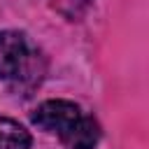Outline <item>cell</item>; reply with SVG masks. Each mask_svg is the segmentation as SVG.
<instances>
[{
  "label": "cell",
  "instance_id": "obj_1",
  "mask_svg": "<svg viewBox=\"0 0 149 149\" xmlns=\"http://www.w3.org/2000/svg\"><path fill=\"white\" fill-rule=\"evenodd\" d=\"M30 47L23 33L2 30L0 33V79L14 81L26 77L30 68Z\"/></svg>",
  "mask_w": 149,
  "mask_h": 149
},
{
  "label": "cell",
  "instance_id": "obj_2",
  "mask_svg": "<svg viewBox=\"0 0 149 149\" xmlns=\"http://www.w3.org/2000/svg\"><path fill=\"white\" fill-rule=\"evenodd\" d=\"M81 116L79 107L70 100H47L33 112V123L47 133H58L63 135L77 119Z\"/></svg>",
  "mask_w": 149,
  "mask_h": 149
},
{
  "label": "cell",
  "instance_id": "obj_3",
  "mask_svg": "<svg viewBox=\"0 0 149 149\" xmlns=\"http://www.w3.org/2000/svg\"><path fill=\"white\" fill-rule=\"evenodd\" d=\"M61 142L68 149H95L100 142V126L93 116H79L63 135Z\"/></svg>",
  "mask_w": 149,
  "mask_h": 149
},
{
  "label": "cell",
  "instance_id": "obj_4",
  "mask_svg": "<svg viewBox=\"0 0 149 149\" xmlns=\"http://www.w3.org/2000/svg\"><path fill=\"white\" fill-rule=\"evenodd\" d=\"M30 133L21 123L0 116V149H30Z\"/></svg>",
  "mask_w": 149,
  "mask_h": 149
}]
</instances>
